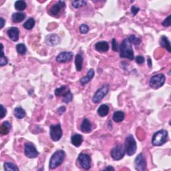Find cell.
Listing matches in <instances>:
<instances>
[{"label":"cell","instance_id":"cell-41","mask_svg":"<svg viewBox=\"0 0 171 171\" xmlns=\"http://www.w3.org/2000/svg\"><path fill=\"white\" fill-rule=\"evenodd\" d=\"M1 118L2 119H3V118L5 117L7 115V110L6 108H4V106H3V105H1Z\"/></svg>","mask_w":171,"mask_h":171},{"label":"cell","instance_id":"cell-33","mask_svg":"<svg viewBox=\"0 0 171 171\" xmlns=\"http://www.w3.org/2000/svg\"><path fill=\"white\" fill-rule=\"evenodd\" d=\"M4 169L6 170H19V168L11 163H4Z\"/></svg>","mask_w":171,"mask_h":171},{"label":"cell","instance_id":"cell-22","mask_svg":"<svg viewBox=\"0 0 171 171\" xmlns=\"http://www.w3.org/2000/svg\"><path fill=\"white\" fill-rule=\"evenodd\" d=\"M11 127V126L8 121L3 122L1 125V128H0V133H1L2 135H7L10 133Z\"/></svg>","mask_w":171,"mask_h":171},{"label":"cell","instance_id":"cell-16","mask_svg":"<svg viewBox=\"0 0 171 171\" xmlns=\"http://www.w3.org/2000/svg\"><path fill=\"white\" fill-rule=\"evenodd\" d=\"M80 130L84 133H90L92 130L91 122L88 118H84L80 126Z\"/></svg>","mask_w":171,"mask_h":171},{"label":"cell","instance_id":"cell-32","mask_svg":"<svg viewBox=\"0 0 171 171\" xmlns=\"http://www.w3.org/2000/svg\"><path fill=\"white\" fill-rule=\"evenodd\" d=\"M128 39L130 41V42L131 43V44L133 43V44H134V46H138L142 42L141 39L140 38H137V36H134V35H130V37Z\"/></svg>","mask_w":171,"mask_h":171},{"label":"cell","instance_id":"cell-13","mask_svg":"<svg viewBox=\"0 0 171 171\" xmlns=\"http://www.w3.org/2000/svg\"><path fill=\"white\" fill-rule=\"evenodd\" d=\"M60 42V37L57 34H50L46 38V43L48 46H56Z\"/></svg>","mask_w":171,"mask_h":171},{"label":"cell","instance_id":"cell-23","mask_svg":"<svg viewBox=\"0 0 171 171\" xmlns=\"http://www.w3.org/2000/svg\"><path fill=\"white\" fill-rule=\"evenodd\" d=\"M160 45L166 48L169 52H171V47H170V43L169 39L166 36H162L160 39Z\"/></svg>","mask_w":171,"mask_h":171},{"label":"cell","instance_id":"cell-42","mask_svg":"<svg viewBox=\"0 0 171 171\" xmlns=\"http://www.w3.org/2000/svg\"><path fill=\"white\" fill-rule=\"evenodd\" d=\"M65 110H66L65 107L62 106H60L59 108H58V110H57V112H58L59 115H62V114H64L65 112Z\"/></svg>","mask_w":171,"mask_h":171},{"label":"cell","instance_id":"cell-18","mask_svg":"<svg viewBox=\"0 0 171 171\" xmlns=\"http://www.w3.org/2000/svg\"><path fill=\"white\" fill-rule=\"evenodd\" d=\"M95 50L100 52H106L109 50V44L106 41H102L96 43L95 46Z\"/></svg>","mask_w":171,"mask_h":171},{"label":"cell","instance_id":"cell-7","mask_svg":"<svg viewBox=\"0 0 171 171\" xmlns=\"http://www.w3.org/2000/svg\"><path fill=\"white\" fill-rule=\"evenodd\" d=\"M50 134L52 140L54 142H57L60 140L62 137V130L60 124L56 125H52L50 128Z\"/></svg>","mask_w":171,"mask_h":171},{"label":"cell","instance_id":"cell-5","mask_svg":"<svg viewBox=\"0 0 171 171\" xmlns=\"http://www.w3.org/2000/svg\"><path fill=\"white\" fill-rule=\"evenodd\" d=\"M166 77L163 74H158L152 76L149 81V86L152 89H159L165 83Z\"/></svg>","mask_w":171,"mask_h":171},{"label":"cell","instance_id":"cell-39","mask_svg":"<svg viewBox=\"0 0 171 171\" xmlns=\"http://www.w3.org/2000/svg\"><path fill=\"white\" fill-rule=\"evenodd\" d=\"M139 11H140V8L137 6H133L132 7H131V13H132L133 16H135L136 15H137Z\"/></svg>","mask_w":171,"mask_h":171},{"label":"cell","instance_id":"cell-37","mask_svg":"<svg viewBox=\"0 0 171 171\" xmlns=\"http://www.w3.org/2000/svg\"><path fill=\"white\" fill-rule=\"evenodd\" d=\"M170 18H171V16L169 15L163 21V23H162V24H163V26H164V27H169V26H170L171 25V22H170Z\"/></svg>","mask_w":171,"mask_h":171},{"label":"cell","instance_id":"cell-4","mask_svg":"<svg viewBox=\"0 0 171 171\" xmlns=\"http://www.w3.org/2000/svg\"><path fill=\"white\" fill-rule=\"evenodd\" d=\"M124 150L125 152L130 156L134 155L137 150V142L132 134H129L126 138L124 143Z\"/></svg>","mask_w":171,"mask_h":171},{"label":"cell","instance_id":"cell-29","mask_svg":"<svg viewBox=\"0 0 171 171\" xmlns=\"http://www.w3.org/2000/svg\"><path fill=\"white\" fill-rule=\"evenodd\" d=\"M63 99H62V101L63 102H65V103H69L70 102H71L72 100H73V94H72L71 92H70V90H68L66 92H65L63 96Z\"/></svg>","mask_w":171,"mask_h":171},{"label":"cell","instance_id":"cell-28","mask_svg":"<svg viewBox=\"0 0 171 171\" xmlns=\"http://www.w3.org/2000/svg\"><path fill=\"white\" fill-rule=\"evenodd\" d=\"M26 7H27V3L23 0H19L15 3V8L17 10L24 11Z\"/></svg>","mask_w":171,"mask_h":171},{"label":"cell","instance_id":"cell-27","mask_svg":"<svg viewBox=\"0 0 171 171\" xmlns=\"http://www.w3.org/2000/svg\"><path fill=\"white\" fill-rule=\"evenodd\" d=\"M35 24H36V21H35V20L34 18H32V17H30V18H29L23 24V27L25 29H28V30H31L34 27Z\"/></svg>","mask_w":171,"mask_h":171},{"label":"cell","instance_id":"cell-36","mask_svg":"<svg viewBox=\"0 0 171 171\" xmlns=\"http://www.w3.org/2000/svg\"><path fill=\"white\" fill-rule=\"evenodd\" d=\"M8 63V59L5 56H3L0 57V66H4V65H7Z\"/></svg>","mask_w":171,"mask_h":171},{"label":"cell","instance_id":"cell-31","mask_svg":"<svg viewBox=\"0 0 171 171\" xmlns=\"http://www.w3.org/2000/svg\"><path fill=\"white\" fill-rule=\"evenodd\" d=\"M16 50L19 54L24 55L27 52V48L24 43H18L16 46Z\"/></svg>","mask_w":171,"mask_h":171},{"label":"cell","instance_id":"cell-2","mask_svg":"<svg viewBox=\"0 0 171 171\" xmlns=\"http://www.w3.org/2000/svg\"><path fill=\"white\" fill-rule=\"evenodd\" d=\"M65 153L62 150H58L56 151L53 155H52L50 160L49 166L50 169H55L58 167L63 163L65 159Z\"/></svg>","mask_w":171,"mask_h":171},{"label":"cell","instance_id":"cell-45","mask_svg":"<svg viewBox=\"0 0 171 171\" xmlns=\"http://www.w3.org/2000/svg\"><path fill=\"white\" fill-rule=\"evenodd\" d=\"M148 67H150V68L152 67V60H151V58H148Z\"/></svg>","mask_w":171,"mask_h":171},{"label":"cell","instance_id":"cell-1","mask_svg":"<svg viewBox=\"0 0 171 171\" xmlns=\"http://www.w3.org/2000/svg\"><path fill=\"white\" fill-rule=\"evenodd\" d=\"M120 56L122 58H127L130 60H134V51L128 39H124L122 42L120 46Z\"/></svg>","mask_w":171,"mask_h":171},{"label":"cell","instance_id":"cell-6","mask_svg":"<svg viewBox=\"0 0 171 171\" xmlns=\"http://www.w3.org/2000/svg\"><path fill=\"white\" fill-rule=\"evenodd\" d=\"M109 90L110 86L108 84L104 85L102 87L100 88L95 92L92 98V102L95 104L100 103L102 101V100L104 98V96L108 93Z\"/></svg>","mask_w":171,"mask_h":171},{"label":"cell","instance_id":"cell-38","mask_svg":"<svg viewBox=\"0 0 171 171\" xmlns=\"http://www.w3.org/2000/svg\"><path fill=\"white\" fill-rule=\"evenodd\" d=\"M144 58L142 56H138L137 58H136V62H137L138 64L141 65L144 63Z\"/></svg>","mask_w":171,"mask_h":171},{"label":"cell","instance_id":"cell-12","mask_svg":"<svg viewBox=\"0 0 171 171\" xmlns=\"http://www.w3.org/2000/svg\"><path fill=\"white\" fill-rule=\"evenodd\" d=\"M73 53L70 52H61L56 57V61L59 63H65L70 61L73 58Z\"/></svg>","mask_w":171,"mask_h":171},{"label":"cell","instance_id":"cell-34","mask_svg":"<svg viewBox=\"0 0 171 171\" xmlns=\"http://www.w3.org/2000/svg\"><path fill=\"white\" fill-rule=\"evenodd\" d=\"M86 4V2L84 1V0H78V1H74L72 3V5L73 7L78 9L80 7H82Z\"/></svg>","mask_w":171,"mask_h":171},{"label":"cell","instance_id":"cell-30","mask_svg":"<svg viewBox=\"0 0 171 171\" xmlns=\"http://www.w3.org/2000/svg\"><path fill=\"white\" fill-rule=\"evenodd\" d=\"M68 88L67 86H62L61 87L58 88H56L55 90L54 94L56 96H63L68 90H66Z\"/></svg>","mask_w":171,"mask_h":171},{"label":"cell","instance_id":"cell-14","mask_svg":"<svg viewBox=\"0 0 171 171\" xmlns=\"http://www.w3.org/2000/svg\"><path fill=\"white\" fill-rule=\"evenodd\" d=\"M7 34L9 38H10L13 42H17L19 39L20 31L18 28H17L16 27H11L10 28H9Z\"/></svg>","mask_w":171,"mask_h":171},{"label":"cell","instance_id":"cell-9","mask_svg":"<svg viewBox=\"0 0 171 171\" xmlns=\"http://www.w3.org/2000/svg\"><path fill=\"white\" fill-rule=\"evenodd\" d=\"M78 163L82 169L89 170L91 167V159L90 156L86 153H80L78 157Z\"/></svg>","mask_w":171,"mask_h":171},{"label":"cell","instance_id":"cell-24","mask_svg":"<svg viewBox=\"0 0 171 171\" xmlns=\"http://www.w3.org/2000/svg\"><path fill=\"white\" fill-rule=\"evenodd\" d=\"M124 113L122 111H116L112 116V120L117 123H119L124 120Z\"/></svg>","mask_w":171,"mask_h":171},{"label":"cell","instance_id":"cell-11","mask_svg":"<svg viewBox=\"0 0 171 171\" xmlns=\"http://www.w3.org/2000/svg\"><path fill=\"white\" fill-rule=\"evenodd\" d=\"M24 152L25 156L29 159H35L38 156L39 152L33 144L25 143L24 146Z\"/></svg>","mask_w":171,"mask_h":171},{"label":"cell","instance_id":"cell-15","mask_svg":"<svg viewBox=\"0 0 171 171\" xmlns=\"http://www.w3.org/2000/svg\"><path fill=\"white\" fill-rule=\"evenodd\" d=\"M65 7V3L64 1H59L50 8V13L53 16H57L62 9Z\"/></svg>","mask_w":171,"mask_h":171},{"label":"cell","instance_id":"cell-40","mask_svg":"<svg viewBox=\"0 0 171 171\" xmlns=\"http://www.w3.org/2000/svg\"><path fill=\"white\" fill-rule=\"evenodd\" d=\"M112 50L115 52H118V46H117V42L115 38L112 39Z\"/></svg>","mask_w":171,"mask_h":171},{"label":"cell","instance_id":"cell-44","mask_svg":"<svg viewBox=\"0 0 171 171\" xmlns=\"http://www.w3.org/2000/svg\"><path fill=\"white\" fill-rule=\"evenodd\" d=\"M115 170V168L112 167V166H108L104 169V170Z\"/></svg>","mask_w":171,"mask_h":171},{"label":"cell","instance_id":"cell-8","mask_svg":"<svg viewBox=\"0 0 171 171\" xmlns=\"http://www.w3.org/2000/svg\"><path fill=\"white\" fill-rule=\"evenodd\" d=\"M125 150L124 146L121 144L114 147L110 152L111 157L115 160H120L124 158L125 155Z\"/></svg>","mask_w":171,"mask_h":171},{"label":"cell","instance_id":"cell-10","mask_svg":"<svg viewBox=\"0 0 171 171\" xmlns=\"http://www.w3.org/2000/svg\"><path fill=\"white\" fill-rule=\"evenodd\" d=\"M134 166L136 170L138 171H144L146 169V158L142 153H140L134 160Z\"/></svg>","mask_w":171,"mask_h":171},{"label":"cell","instance_id":"cell-35","mask_svg":"<svg viewBox=\"0 0 171 171\" xmlns=\"http://www.w3.org/2000/svg\"><path fill=\"white\" fill-rule=\"evenodd\" d=\"M89 27L88 25H87L86 24H82L80 26V32L82 34H86L88 32H89Z\"/></svg>","mask_w":171,"mask_h":171},{"label":"cell","instance_id":"cell-20","mask_svg":"<svg viewBox=\"0 0 171 171\" xmlns=\"http://www.w3.org/2000/svg\"><path fill=\"white\" fill-rule=\"evenodd\" d=\"M25 18V14L22 12L14 13L11 16V20L14 23H20Z\"/></svg>","mask_w":171,"mask_h":171},{"label":"cell","instance_id":"cell-43","mask_svg":"<svg viewBox=\"0 0 171 171\" xmlns=\"http://www.w3.org/2000/svg\"><path fill=\"white\" fill-rule=\"evenodd\" d=\"M0 21H1V28H0L2 29L4 27V25L6 24V21L3 18V17H1V18H0Z\"/></svg>","mask_w":171,"mask_h":171},{"label":"cell","instance_id":"cell-21","mask_svg":"<svg viewBox=\"0 0 171 171\" xmlns=\"http://www.w3.org/2000/svg\"><path fill=\"white\" fill-rule=\"evenodd\" d=\"M84 62V58L80 54H78L75 56V61L74 63L76 65V68L78 72H80L82 69V64Z\"/></svg>","mask_w":171,"mask_h":171},{"label":"cell","instance_id":"cell-3","mask_svg":"<svg viewBox=\"0 0 171 171\" xmlns=\"http://www.w3.org/2000/svg\"><path fill=\"white\" fill-rule=\"evenodd\" d=\"M168 132L166 130H160L155 133L152 138V144L154 146H160L167 142Z\"/></svg>","mask_w":171,"mask_h":171},{"label":"cell","instance_id":"cell-25","mask_svg":"<svg viewBox=\"0 0 171 171\" xmlns=\"http://www.w3.org/2000/svg\"><path fill=\"white\" fill-rule=\"evenodd\" d=\"M109 110H110V109H109V107H108V105H106V104H102L101 106H100L98 108V110H97V112H98V115L100 116L104 117V116H107L108 115Z\"/></svg>","mask_w":171,"mask_h":171},{"label":"cell","instance_id":"cell-26","mask_svg":"<svg viewBox=\"0 0 171 171\" xmlns=\"http://www.w3.org/2000/svg\"><path fill=\"white\" fill-rule=\"evenodd\" d=\"M25 111L21 107H16L14 109V116L17 119H22L25 116Z\"/></svg>","mask_w":171,"mask_h":171},{"label":"cell","instance_id":"cell-19","mask_svg":"<svg viewBox=\"0 0 171 171\" xmlns=\"http://www.w3.org/2000/svg\"><path fill=\"white\" fill-rule=\"evenodd\" d=\"M71 142L74 146H75L76 147H79L81 146L83 142V137L78 134H74L71 137Z\"/></svg>","mask_w":171,"mask_h":171},{"label":"cell","instance_id":"cell-17","mask_svg":"<svg viewBox=\"0 0 171 171\" xmlns=\"http://www.w3.org/2000/svg\"><path fill=\"white\" fill-rule=\"evenodd\" d=\"M94 74H95L94 70L93 69H90L88 70V73H87V75L84 77H82L80 80V84L82 86H84L85 84H88V83L90 82L92 79L94 78Z\"/></svg>","mask_w":171,"mask_h":171}]
</instances>
